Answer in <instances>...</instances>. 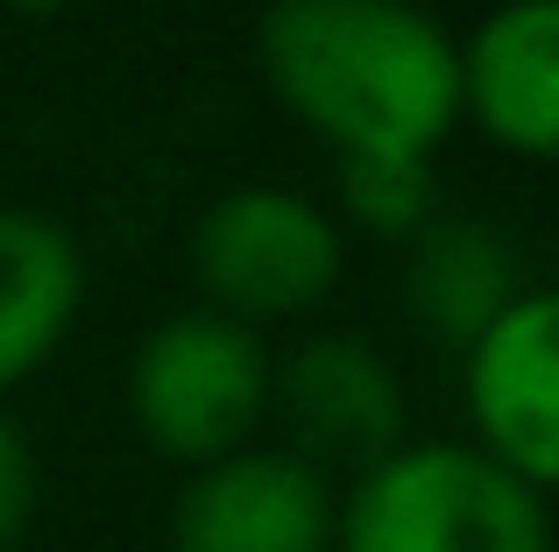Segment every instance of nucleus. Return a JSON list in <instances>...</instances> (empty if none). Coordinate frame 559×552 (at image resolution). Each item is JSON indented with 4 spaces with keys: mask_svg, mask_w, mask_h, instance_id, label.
I'll return each mask as SVG.
<instances>
[{
    "mask_svg": "<svg viewBox=\"0 0 559 552\" xmlns=\"http://www.w3.org/2000/svg\"><path fill=\"white\" fill-rule=\"evenodd\" d=\"M85 298L79 241L28 206H0V397L64 347Z\"/></svg>",
    "mask_w": 559,
    "mask_h": 552,
    "instance_id": "obj_9",
    "label": "nucleus"
},
{
    "mask_svg": "<svg viewBox=\"0 0 559 552\" xmlns=\"http://www.w3.org/2000/svg\"><path fill=\"white\" fill-rule=\"evenodd\" d=\"M14 14H57V8H71V0H8Z\"/></svg>",
    "mask_w": 559,
    "mask_h": 552,
    "instance_id": "obj_13",
    "label": "nucleus"
},
{
    "mask_svg": "<svg viewBox=\"0 0 559 552\" xmlns=\"http://www.w3.org/2000/svg\"><path fill=\"white\" fill-rule=\"evenodd\" d=\"M255 50L333 156H432L461 121V57L418 0H270Z\"/></svg>",
    "mask_w": 559,
    "mask_h": 552,
    "instance_id": "obj_1",
    "label": "nucleus"
},
{
    "mask_svg": "<svg viewBox=\"0 0 559 552\" xmlns=\"http://www.w3.org/2000/svg\"><path fill=\"white\" fill-rule=\"evenodd\" d=\"M333 496L326 468L276 446L191 468L170 511V552H333Z\"/></svg>",
    "mask_w": 559,
    "mask_h": 552,
    "instance_id": "obj_6",
    "label": "nucleus"
},
{
    "mask_svg": "<svg viewBox=\"0 0 559 552\" xmlns=\"http://www.w3.org/2000/svg\"><path fill=\"white\" fill-rule=\"evenodd\" d=\"M404 290H411V319H418L439 347H467L532 284H524V269H518L510 235H496L489 220H467V213H439L432 227L411 235Z\"/></svg>",
    "mask_w": 559,
    "mask_h": 552,
    "instance_id": "obj_10",
    "label": "nucleus"
},
{
    "mask_svg": "<svg viewBox=\"0 0 559 552\" xmlns=\"http://www.w3.org/2000/svg\"><path fill=\"white\" fill-rule=\"evenodd\" d=\"M461 57V113L489 128L510 156L546 164L559 149V0H503L481 14Z\"/></svg>",
    "mask_w": 559,
    "mask_h": 552,
    "instance_id": "obj_8",
    "label": "nucleus"
},
{
    "mask_svg": "<svg viewBox=\"0 0 559 552\" xmlns=\"http://www.w3.org/2000/svg\"><path fill=\"white\" fill-rule=\"evenodd\" d=\"M341 206L361 235L411 241L439 220L432 156H341Z\"/></svg>",
    "mask_w": 559,
    "mask_h": 552,
    "instance_id": "obj_11",
    "label": "nucleus"
},
{
    "mask_svg": "<svg viewBox=\"0 0 559 552\" xmlns=\"http://www.w3.org/2000/svg\"><path fill=\"white\" fill-rule=\"evenodd\" d=\"M191 269L199 290L241 326L262 319H298L333 298L347 269V241L326 206L305 192H276V184H241V192L213 199L191 227Z\"/></svg>",
    "mask_w": 559,
    "mask_h": 552,
    "instance_id": "obj_4",
    "label": "nucleus"
},
{
    "mask_svg": "<svg viewBox=\"0 0 559 552\" xmlns=\"http://www.w3.org/2000/svg\"><path fill=\"white\" fill-rule=\"evenodd\" d=\"M276 404V369L255 326L227 312H178L142 333L128 361V411L164 460L213 468L241 454Z\"/></svg>",
    "mask_w": 559,
    "mask_h": 552,
    "instance_id": "obj_3",
    "label": "nucleus"
},
{
    "mask_svg": "<svg viewBox=\"0 0 559 552\" xmlns=\"http://www.w3.org/2000/svg\"><path fill=\"white\" fill-rule=\"evenodd\" d=\"M333 552H552V511L481 446L418 440L361 468L333 511Z\"/></svg>",
    "mask_w": 559,
    "mask_h": 552,
    "instance_id": "obj_2",
    "label": "nucleus"
},
{
    "mask_svg": "<svg viewBox=\"0 0 559 552\" xmlns=\"http://www.w3.org/2000/svg\"><path fill=\"white\" fill-rule=\"evenodd\" d=\"M284 418L298 432V460L326 468H376L404 446V383L396 369L355 333H319L276 375Z\"/></svg>",
    "mask_w": 559,
    "mask_h": 552,
    "instance_id": "obj_7",
    "label": "nucleus"
},
{
    "mask_svg": "<svg viewBox=\"0 0 559 552\" xmlns=\"http://www.w3.org/2000/svg\"><path fill=\"white\" fill-rule=\"evenodd\" d=\"M36 503H43V468H36V446L28 432L0 411V552H14L36 525Z\"/></svg>",
    "mask_w": 559,
    "mask_h": 552,
    "instance_id": "obj_12",
    "label": "nucleus"
},
{
    "mask_svg": "<svg viewBox=\"0 0 559 552\" xmlns=\"http://www.w3.org/2000/svg\"><path fill=\"white\" fill-rule=\"evenodd\" d=\"M461 389L475 446L518 482L552 489L559 475V298L524 290L496 326L461 347Z\"/></svg>",
    "mask_w": 559,
    "mask_h": 552,
    "instance_id": "obj_5",
    "label": "nucleus"
}]
</instances>
